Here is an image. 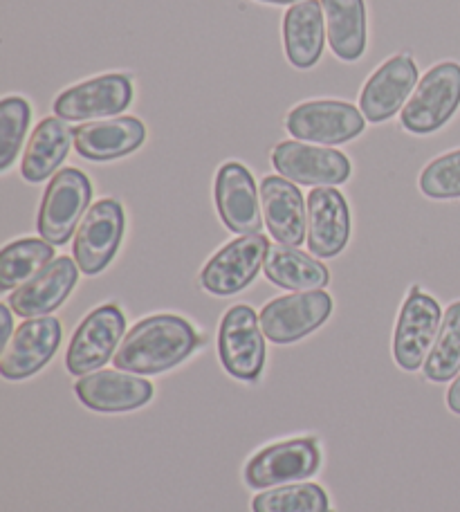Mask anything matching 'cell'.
I'll list each match as a JSON object with an SVG mask.
<instances>
[{"instance_id": "1", "label": "cell", "mask_w": 460, "mask_h": 512, "mask_svg": "<svg viewBox=\"0 0 460 512\" xmlns=\"http://www.w3.org/2000/svg\"><path fill=\"white\" fill-rule=\"evenodd\" d=\"M200 337L187 319L178 315H153L137 322L119 344L115 369L137 376H155L178 367L198 349Z\"/></svg>"}, {"instance_id": "2", "label": "cell", "mask_w": 460, "mask_h": 512, "mask_svg": "<svg viewBox=\"0 0 460 512\" xmlns=\"http://www.w3.org/2000/svg\"><path fill=\"white\" fill-rule=\"evenodd\" d=\"M460 106V66L454 61L438 63L413 90L400 122L413 135H429L443 128Z\"/></svg>"}, {"instance_id": "3", "label": "cell", "mask_w": 460, "mask_h": 512, "mask_svg": "<svg viewBox=\"0 0 460 512\" xmlns=\"http://www.w3.org/2000/svg\"><path fill=\"white\" fill-rule=\"evenodd\" d=\"M92 200V185L84 171L61 169L54 173L45 189L39 209V234L52 245H66L72 232L79 230L81 216H86Z\"/></svg>"}, {"instance_id": "4", "label": "cell", "mask_w": 460, "mask_h": 512, "mask_svg": "<svg viewBox=\"0 0 460 512\" xmlns=\"http://www.w3.org/2000/svg\"><path fill=\"white\" fill-rule=\"evenodd\" d=\"M285 128L299 142L335 146L364 133L366 117L360 108L335 99H317L294 106L285 117Z\"/></svg>"}, {"instance_id": "5", "label": "cell", "mask_w": 460, "mask_h": 512, "mask_svg": "<svg viewBox=\"0 0 460 512\" xmlns=\"http://www.w3.org/2000/svg\"><path fill=\"white\" fill-rule=\"evenodd\" d=\"M218 353L232 378L243 382L259 380L265 367V340L261 319L250 306L238 304L223 315L218 331Z\"/></svg>"}, {"instance_id": "6", "label": "cell", "mask_w": 460, "mask_h": 512, "mask_svg": "<svg viewBox=\"0 0 460 512\" xmlns=\"http://www.w3.org/2000/svg\"><path fill=\"white\" fill-rule=\"evenodd\" d=\"M321 468L317 438L299 436L265 447L245 465V483L254 490L288 486L292 481L315 477Z\"/></svg>"}, {"instance_id": "7", "label": "cell", "mask_w": 460, "mask_h": 512, "mask_svg": "<svg viewBox=\"0 0 460 512\" xmlns=\"http://www.w3.org/2000/svg\"><path fill=\"white\" fill-rule=\"evenodd\" d=\"M440 319H443V310L438 301L413 286L409 297L404 299L393 335V358L400 369L418 371L427 362L440 324H443Z\"/></svg>"}, {"instance_id": "8", "label": "cell", "mask_w": 460, "mask_h": 512, "mask_svg": "<svg viewBox=\"0 0 460 512\" xmlns=\"http://www.w3.org/2000/svg\"><path fill=\"white\" fill-rule=\"evenodd\" d=\"M333 313V299L326 290L294 292L288 297L272 299L261 310L263 335L274 344H292L315 333Z\"/></svg>"}, {"instance_id": "9", "label": "cell", "mask_w": 460, "mask_h": 512, "mask_svg": "<svg viewBox=\"0 0 460 512\" xmlns=\"http://www.w3.org/2000/svg\"><path fill=\"white\" fill-rule=\"evenodd\" d=\"M268 250L270 243L263 234H247L227 243L202 268V288L216 297H229L245 290L263 268Z\"/></svg>"}, {"instance_id": "10", "label": "cell", "mask_w": 460, "mask_h": 512, "mask_svg": "<svg viewBox=\"0 0 460 512\" xmlns=\"http://www.w3.org/2000/svg\"><path fill=\"white\" fill-rule=\"evenodd\" d=\"M126 331L124 313L115 304H106L92 310L79 324L77 333L66 353V367L72 376H88L95 369L115 358L117 344Z\"/></svg>"}, {"instance_id": "11", "label": "cell", "mask_w": 460, "mask_h": 512, "mask_svg": "<svg viewBox=\"0 0 460 512\" xmlns=\"http://www.w3.org/2000/svg\"><path fill=\"white\" fill-rule=\"evenodd\" d=\"M126 216L122 205L104 198L92 205L75 234V261L79 270L92 277L108 268L124 239Z\"/></svg>"}, {"instance_id": "12", "label": "cell", "mask_w": 460, "mask_h": 512, "mask_svg": "<svg viewBox=\"0 0 460 512\" xmlns=\"http://www.w3.org/2000/svg\"><path fill=\"white\" fill-rule=\"evenodd\" d=\"M281 178L306 187H337L351 178V160L342 151L303 142H281L272 151Z\"/></svg>"}, {"instance_id": "13", "label": "cell", "mask_w": 460, "mask_h": 512, "mask_svg": "<svg viewBox=\"0 0 460 512\" xmlns=\"http://www.w3.org/2000/svg\"><path fill=\"white\" fill-rule=\"evenodd\" d=\"M133 102V81L126 75H104L77 84L54 99V115L66 122H86L95 117L124 113Z\"/></svg>"}, {"instance_id": "14", "label": "cell", "mask_w": 460, "mask_h": 512, "mask_svg": "<svg viewBox=\"0 0 460 512\" xmlns=\"http://www.w3.org/2000/svg\"><path fill=\"white\" fill-rule=\"evenodd\" d=\"M61 322L57 317L27 319L14 331L0 355V373L7 380H25L39 373L61 346Z\"/></svg>"}, {"instance_id": "15", "label": "cell", "mask_w": 460, "mask_h": 512, "mask_svg": "<svg viewBox=\"0 0 460 512\" xmlns=\"http://www.w3.org/2000/svg\"><path fill=\"white\" fill-rule=\"evenodd\" d=\"M418 88V66L409 54H398L384 61L364 84L360 111L366 122L382 124L407 106V99Z\"/></svg>"}, {"instance_id": "16", "label": "cell", "mask_w": 460, "mask_h": 512, "mask_svg": "<svg viewBox=\"0 0 460 512\" xmlns=\"http://www.w3.org/2000/svg\"><path fill=\"white\" fill-rule=\"evenodd\" d=\"M254 176L241 162H225L216 173L214 198L229 232L236 234H261L263 209L259 205Z\"/></svg>"}, {"instance_id": "17", "label": "cell", "mask_w": 460, "mask_h": 512, "mask_svg": "<svg viewBox=\"0 0 460 512\" xmlns=\"http://www.w3.org/2000/svg\"><path fill=\"white\" fill-rule=\"evenodd\" d=\"M79 281V265L70 256H59L7 297V306L18 317H41L57 310Z\"/></svg>"}, {"instance_id": "18", "label": "cell", "mask_w": 460, "mask_h": 512, "mask_svg": "<svg viewBox=\"0 0 460 512\" xmlns=\"http://www.w3.org/2000/svg\"><path fill=\"white\" fill-rule=\"evenodd\" d=\"M351 236L346 198L333 187H317L308 196V250L317 259L342 254Z\"/></svg>"}, {"instance_id": "19", "label": "cell", "mask_w": 460, "mask_h": 512, "mask_svg": "<svg viewBox=\"0 0 460 512\" xmlns=\"http://www.w3.org/2000/svg\"><path fill=\"white\" fill-rule=\"evenodd\" d=\"M263 221L272 239L290 248H299L306 241V203L301 191L290 180L268 176L261 182Z\"/></svg>"}, {"instance_id": "20", "label": "cell", "mask_w": 460, "mask_h": 512, "mask_svg": "<svg viewBox=\"0 0 460 512\" xmlns=\"http://www.w3.org/2000/svg\"><path fill=\"white\" fill-rule=\"evenodd\" d=\"M77 398L92 411H133L153 398V384L126 371L88 373L75 384Z\"/></svg>"}, {"instance_id": "21", "label": "cell", "mask_w": 460, "mask_h": 512, "mask_svg": "<svg viewBox=\"0 0 460 512\" xmlns=\"http://www.w3.org/2000/svg\"><path fill=\"white\" fill-rule=\"evenodd\" d=\"M146 140V126L137 117H117L75 128V149L81 158L110 162L135 153Z\"/></svg>"}, {"instance_id": "22", "label": "cell", "mask_w": 460, "mask_h": 512, "mask_svg": "<svg viewBox=\"0 0 460 512\" xmlns=\"http://www.w3.org/2000/svg\"><path fill=\"white\" fill-rule=\"evenodd\" d=\"M321 0H301L283 16L285 57L297 70L315 68L326 43Z\"/></svg>"}, {"instance_id": "23", "label": "cell", "mask_w": 460, "mask_h": 512, "mask_svg": "<svg viewBox=\"0 0 460 512\" xmlns=\"http://www.w3.org/2000/svg\"><path fill=\"white\" fill-rule=\"evenodd\" d=\"M75 140V133L70 126L61 120V117H45V120L34 128L30 142L25 146L23 162H21V176L39 185V182L54 176Z\"/></svg>"}, {"instance_id": "24", "label": "cell", "mask_w": 460, "mask_h": 512, "mask_svg": "<svg viewBox=\"0 0 460 512\" xmlns=\"http://www.w3.org/2000/svg\"><path fill=\"white\" fill-rule=\"evenodd\" d=\"M326 16L330 50L346 63L357 61L366 50V5L364 0H321Z\"/></svg>"}, {"instance_id": "25", "label": "cell", "mask_w": 460, "mask_h": 512, "mask_svg": "<svg viewBox=\"0 0 460 512\" xmlns=\"http://www.w3.org/2000/svg\"><path fill=\"white\" fill-rule=\"evenodd\" d=\"M263 272L274 286L297 292L321 290L330 281V272L324 263L281 243L270 245Z\"/></svg>"}, {"instance_id": "26", "label": "cell", "mask_w": 460, "mask_h": 512, "mask_svg": "<svg viewBox=\"0 0 460 512\" xmlns=\"http://www.w3.org/2000/svg\"><path fill=\"white\" fill-rule=\"evenodd\" d=\"M54 261V245L41 239H18L0 252V290L9 292L36 277Z\"/></svg>"}, {"instance_id": "27", "label": "cell", "mask_w": 460, "mask_h": 512, "mask_svg": "<svg viewBox=\"0 0 460 512\" xmlns=\"http://www.w3.org/2000/svg\"><path fill=\"white\" fill-rule=\"evenodd\" d=\"M460 373V301L447 308L440 331L425 362V378L449 382Z\"/></svg>"}, {"instance_id": "28", "label": "cell", "mask_w": 460, "mask_h": 512, "mask_svg": "<svg viewBox=\"0 0 460 512\" xmlns=\"http://www.w3.org/2000/svg\"><path fill=\"white\" fill-rule=\"evenodd\" d=\"M254 512H333L326 490L317 483L270 488L252 501Z\"/></svg>"}, {"instance_id": "29", "label": "cell", "mask_w": 460, "mask_h": 512, "mask_svg": "<svg viewBox=\"0 0 460 512\" xmlns=\"http://www.w3.org/2000/svg\"><path fill=\"white\" fill-rule=\"evenodd\" d=\"M32 108L23 97H5L0 102V171H7L18 158L30 128Z\"/></svg>"}, {"instance_id": "30", "label": "cell", "mask_w": 460, "mask_h": 512, "mask_svg": "<svg viewBox=\"0 0 460 512\" xmlns=\"http://www.w3.org/2000/svg\"><path fill=\"white\" fill-rule=\"evenodd\" d=\"M420 189L434 200L460 198V149L429 162L420 173Z\"/></svg>"}, {"instance_id": "31", "label": "cell", "mask_w": 460, "mask_h": 512, "mask_svg": "<svg viewBox=\"0 0 460 512\" xmlns=\"http://www.w3.org/2000/svg\"><path fill=\"white\" fill-rule=\"evenodd\" d=\"M9 310L12 308H9L7 304L0 306V326H3L0 328V346H3V349L14 335V322H12V313H9Z\"/></svg>"}, {"instance_id": "32", "label": "cell", "mask_w": 460, "mask_h": 512, "mask_svg": "<svg viewBox=\"0 0 460 512\" xmlns=\"http://www.w3.org/2000/svg\"><path fill=\"white\" fill-rule=\"evenodd\" d=\"M447 405H449V409L454 411V414L460 416V373H458V378L454 380L452 387H449V391H447Z\"/></svg>"}, {"instance_id": "33", "label": "cell", "mask_w": 460, "mask_h": 512, "mask_svg": "<svg viewBox=\"0 0 460 512\" xmlns=\"http://www.w3.org/2000/svg\"><path fill=\"white\" fill-rule=\"evenodd\" d=\"M259 3H272V5H297L301 0H259Z\"/></svg>"}]
</instances>
